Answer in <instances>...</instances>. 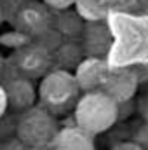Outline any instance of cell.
Here are the masks:
<instances>
[{
  "label": "cell",
  "mask_w": 148,
  "mask_h": 150,
  "mask_svg": "<svg viewBox=\"0 0 148 150\" xmlns=\"http://www.w3.org/2000/svg\"><path fill=\"white\" fill-rule=\"evenodd\" d=\"M138 86H140V75L134 68H117L110 70L101 91L117 105H120L129 101L136 94Z\"/></svg>",
  "instance_id": "8992f818"
},
{
  "label": "cell",
  "mask_w": 148,
  "mask_h": 150,
  "mask_svg": "<svg viewBox=\"0 0 148 150\" xmlns=\"http://www.w3.org/2000/svg\"><path fill=\"white\" fill-rule=\"evenodd\" d=\"M32 42H33V44H37V45H40L42 49H45L47 52L54 54V52L58 51V47L61 45V35H59V33L51 26V28H49V30H45L44 33L37 35Z\"/></svg>",
  "instance_id": "5bb4252c"
},
{
  "label": "cell",
  "mask_w": 148,
  "mask_h": 150,
  "mask_svg": "<svg viewBox=\"0 0 148 150\" xmlns=\"http://www.w3.org/2000/svg\"><path fill=\"white\" fill-rule=\"evenodd\" d=\"M7 110V100H5V93H4V87L0 86V117L5 113Z\"/></svg>",
  "instance_id": "44dd1931"
},
{
  "label": "cell",
  "mask_w": 148,
  "mask_h": 150,
  "mask_svg": "<svg viewBox=\"0 0 148 150\" xmlns=\"http://www.w3.org/2000/svg\"><path fill=\"white\" fill-rule=\"evenodd\" d=\"M58 122L54 115L40 107H33L21 113L16 126V138L26 149H42L52 145L58 134Z\"/></svg>",
  "instance_id": "3957f363"
},
{
  "label": "cell",
  "mask_w": 148,
  "mask_h": 150,
  "mask_svg": "<svg viewBox=\"0 0 148 150\" xmlns=\"http://www.w3.org/2000/svg\"><path fill=\"white\" fill-rule=\"evenodd\" d=\"M138 112L141 115V119L145 120V124H148V93H145L138 103Z\"/></svg>",
  "instance_id": "d6986e66"
},
{
  "label": "cell",
  "mask_w": 148,
  "mask_h": 150,
  "mask_svg": "<svg viewBox=\"0 0 148 150\" xmlns=\"http://www.w3.org/2000/svg\"><path fill=\"white\" fill-rule=\"evenodd\" d=\"M52 147L54 150H96L92 136H89L77 126L59 129L52 142Z\"/></svg>",
  "instance_id": "30bf717a"
},
{
  "label": "cell",
  "mask_w": 148,
  "mask_h": 150,
  "mask_svg": "<svg viewBox=\"0 0 148 150\" xmlns=\"http://www.w3.org/2000/svg\"><path fill=\"white\" fill-rule=\"evenodd\" d=\"M111 150H141V147L134 142H118L111 147Z\"/></svg>",
  "instance_id": "ffe728a7"
},
{
  "label": "cell",
  "mask_w": 148,
  "mask_h": 150,
  "mask_svg": "<svg viewBox=\"0 0 148 150\" xmlns=\"http://www.w3.org/2000/svg\"><path fill=\"white\" fill-rule=\"evenodd\" d=\"M19 2H28V0H19Z\"/></svg>",
  "instance_id": "484cf974"
},
{
  "label": "cell",
  "mask_w": 148,
  "mask_h": 150,
  "mask_svg": "<svg viewBox=\"0 0 148 150\" xmlns=\"http://www.w3.org/2000/svg\"><path fill=\"white\" fill-rule=\"evenodd\" d=\"M118 119V105L110 100L103 91L85 93L75 103V122L77 127L92 134L108 131Z\"/></svg>",
  "instance_id": "6da1fadb"
},
{
  "label": "cell",
  "mask_w": 148,
  "mask_h": 150,
  "mask_svg": "<svg viewBox=\"0 0 148 150\" xmlns=\"http://www.w3.org/2000/svg\"><path fill=\"white\" fill-rule=\"evenodd\" d=\"M5 100H7V108L18 110V112H26L33 108V103L37 100V89L33 87L32 80L16 77L9 80L4 86Z\"/></svg>",
  "instance_id": "9c48e42d"
},
{
  "label": "cell",
  "mask_w": 148,
  "mask_h": 150,
  "mask_svg": "<svg viewBox=\"0 0 148 150\" xmlns=\"http://www.w3.org/2000/svg\"><path fill=\"white\" fill-rule=\"evenodd\" d=\"M14 25L21 35L35 38L52 26V16L44 4L25 2L14 14Z\"/></svg>",
  "instance_id": "5b68a950"
},
{
  "label": "cell",
  "mask_w": 148,
  "mask_h": 150,
  "mask_svg": "<svg viewBox=\"0 0 148 150\" xmlns=\"http://www.w3.org/2000/svg\"><path fill=\"white\" fill-rule=\"evenodd\" d=\"M2 21H4V14H2V11H0V25H2Z\"/></svg>",
  "instance_id": "cb8c5ba5"
},
{
  "label": "cell",
  "mask_w": 148,
  "mask_h": 150,
  "mask_svg": "<svg viewBox=\"0 0 148 150\" xmlns=\"http://www.w3.org/2000/svg\"><path fill=\"white\" fill-rule=\"evenodd\" d=\"M132 142L138 143L141 147V150H148V124H143L138 129V133H136V136H134Z\"/></svg>",
  "instance_id": "9a60e30c"
},
{
  "label": "cell",
  "mask_w": 148,
  "mask_h": 150,
  "mask_svg": "<svg viewBox=\"0 0 148 150\" xmlns=\"http://www.w3.org/2000/svg\"><path fill=\"white\" fill-rule=\"evenodd\" d=\"M2 67H4V59H2V54H0V70H2Z\"/></svg>",
  "instance_id": "603a6c76"
},
{
  "label": "cell",
  "mask_w": 148,
  "mask_h": 150,
  "mask_svg": "<svg viewBox=\"0 0 148 150\" xmlns=\"http://www.w3.org/2000/svg\"><path fill=\"white\" fill-rule=\"evenodd\" d=\"M78 86L75 82L72 72L66 70H52L42 77L37 89V96L44 103V108L49 112H65L77 103Z\"/></svg>",
  "instance_id": "7a4b0ae2"
},
{
  "label": "cell",
  "mask_w": 148,
  "mask_h": 150,
  "mask_svg": "<svg viewBox=\"0 0 148 150\" xmlns=\"http://www.w3.org/2000/svg\"><path fill=\"white\" fill-rule=\"evenodd\" d=\"M0 150H28L18 138H7L0 142Z\"/></svg>",
  "instance_id": "e0dca14e"
},
{
  "label": "cell",
  "mask_w": 148,
  "mask_h": 150,
  "mask_svg": "<svg viewBox=\"0 0 148 150\" xmlns=\"http://www.w3.org/2000/svg\"><path fill=\"white\" fill-rule=\"evenodd\" d=\"M82 49L85 58H103L111 47V33L108 26L101 23H85L82 30Z\"/></svg>",
  "instance_id": "ba28073f"
},
{
  "label": "cell",
  "mask_w": 148,
  "mask_h": 150,
  "mask_svg": "<svg viewBox=\"0 0 148 150\" xmlns=\"http://www.w3.org/2000/svg\"><path fill=\"white\" fill-rule=\"evenodd\" d=\"M84 25H85V23L77 16V12H72L70 9L59 11V12L56 14V19H52V28H54L59 35H66V37L82 35Z\"/></svg>",
  "instance_id": "7c38bea8"
},
{
  "label": "cell",
  "mask_w": 148,
  "mask_h": 150,
  "mask_svg": "<svg viewBox=\"0 0 148 150\" xmlns=\"http://www.w3.org/2000/svg\"><path fill=\"white\" fill-rule=\"evenodd\" d=\"M143 11H145V14L148 16V2H145V9H143Z\"/></svg>",
  "instance_id": "7402d4cb"
},
{
  "label": "cell",
  "mask_w": 148,
  "mask_h": 150,
  "mask_svg": "<svg viewBox=\"0 0 148 150\" xmlns=\"http://www.w3.org/2000/svg\"><path fill=\"white\" fill-rule=\"evenodd\" d=\"M75 12L84 23H101L108 14L106 0H75Z\"/></svg>",
  "instance_id": "8fae6325"
},
{
  "label": "cell",
  "mask_w": 148,
  "mask_h": 150,
  "mask_svg": "<svg viewBox=\"0 0 148 150\" xmlns=\"http://www.w3.org/2000/svg\"><path fill=\"white\" fill-rule=\"evenodd\" d=\"M143 70H145V74L148 75V63H147V65H145V68H143Z\"/></svg>",
  "instance_id": "d4e9b609"
},
{
  "label": "cell",
  "mask_w": 148,
  "mask_h": 150,
  "mask_svg": "<svg viewBox=\"0 0 148 150\" xmlns=\"http://www.w3.org/2000/svg\"><path fill=\"white\" fill-rule=\"evenodd\" d=\"M45 7H51V9H56L58 12L59 11H66L70 9L75 4V0H42Z\"/></svg>",
  "instance_id": "2e32d148"
},
{
  "label": "cell",
  "mask_w": 148,
  "mask_h": 150,
  "mask_svg": "<svg viewBox=\"0 0 148 150\" xmlns=\"http://www.w3.org/2000/svg\"><path fill=\"white\" fill-rule=\"evenodd\" d=\"M108 7H115V9H132L138 0H106Z\"/></svg>",
  "instance_id": "ac0fdd59"
},
{
  "label": "cell",
  "mask_w": 148,
  "mask_h": 150,
  "mask_svg": "<svg viewBox=\"0 0 148 150\" xmlns=\"http://www.w3.org/2000/svg\"><path fill=\"white\" fill-rule=\"evenodd\" d=\"M12 65L23 79L30 80V79L44 77L45 74H49V68L52 65V54L30 40L16 49L12 56Z\"/></svg>",
  "instance_id": "277c9868"
},
{
  "label": "cell",
  "mask_w": 148,
  "mask_h": 150,
  "mask_svg": "<svg viewBox=\"0 0 148 150\" xmlns=\"http://www.w3.org/2000/svg\"><path fill=\"white\" fill-rule=\"evenodd\" d=\"M52 56H56V59L63 67L61 70H66V72H70V68H77L78 63L85 58L82 45L77 44V42H65V44H61Z\"/></svg>",
  "instance_id": "4fadbf2b"
},
{
  "label": "cell",
  "mask_w": 148,
  "mask_h": 150,
  "mask_svg": "<svg viewBox=\"0 0 148 150\" xmlns=\"http://www.w3.org/2000/svg\"><path fill=\"white\" fill-rule=\"evenodd\" d=\"M110 74V67L103 58H84L75 68L73 77L80 91H99Z\"/></svg>",
  "instance_id": "52a82bcc"
}]
</instances>
